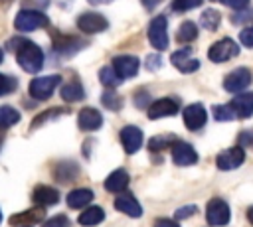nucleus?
I'll return each mask as SVG.
<instances>
[{
	"label": "nucleus",
	"instance_id": "obj_4",
	"mask_svg": "<svg viewBox=\"0 0 253 227\" xmlns=\"http://www.w3.org/2000/svg\"><path fill=\"white\" fill-rule=\"evenodd\" d=\"M148 41L156 51H164L168 47V20L166 16H154L148 24Z\"/></svg>",
	"mask_w": 253,
	"mask_h": 227
},
{
	"label": "nucleus",
	"instance_id": "obj_39",
	"mask_svg": "<svg viewBox=\"0 0 253 227\" xmlns=\"http://www.w3.org/2000/svg\"><path fill=\"white\" fill-rule=\"evenodd\" d=\"M134 105H136L138 109H142V107H148V105H150V95H148L146 91L142 93V89H140V91L134 95Z\"/></svg>",
	"mask_w": 253,
	"mask_h": 227
},
{
	"label": "nucleus",
	"instance_id": "obj_35",
	"mask_svg": "<svg viewBox=\"0 0 253 227\" xmlns=\"http://www.w3.org/2000/svg\"><path fill=\"white\" fill-rule=\"evenodd\" d=\"M202 2H204V0H174V2H172V10H174V12H188V10H192V8L202 6Z\"/></svg>",
	"mask_w": 253,
	"mask_h": 227
},
{
	"label": "nucleus",
	"instance_id": "obj_6",
	"mask_svg": "<svg viewBox=\"0 0 253 227\" xmlns=\"http://www.w3.org/2000/svg\"><path fill=\"white\" fill-rule=\"evenodd\" d=\"M239 55V45L231 39V38H223L219 41H215L210 49H208V57L210 61L213 63H223V61H229L231 57Z\"/></svg>",
	"mask_w": 253,
	"mask_h": 227
},
{
	"label": "nucleus",
	"instance_id": "obj_44",
	"mask_svg": "<svg viewBox=\"0 0 253 227\" xmlns=\"http://www.w3.org/2000/svg\"><path fill=\"white\" fill-rule=\"evenodd\" d=\"M154 227H180L174 219H166V217H162V219H158L156 223H154Z\"/></svg>",
	"mask_w": 253,
	"mask_h": 227
},
{
	"label": "nucleus",
	"instance_id": "obj_31",
	"mask_svg": "<svg viewBox=\"0 0 253 227\" xmlns=\"http://www.w3.org/2000/svg\"><path fill=\"white\" fill-rule=\"evenodd\" d=\"M101 103H103V107H107L109 111H121V107H123V99L117 95V91H105L103 93V97H101Z\"/></svg>",
	"mask_w": 253,
	"mask_h": 227
},
{
	"label": "nucleus",
	"instance_id": "obj_26",
	"mask_svg": "<svg viewBox=\"0 0 253 227\" xmlns=\"http://www.w3.org/2000/svg\"><path fill=\"white\" fill-rule=\"evenodd\" d=\"M196 38H198V26H196L194 22H190V20L182 22L180 28H178V32H176V39H178L180 43H190V41H194Z\"/></svg>",
	"mask_w": 253,
	"mask_h": 227
},
{
	"label": "nucleus",
	"instance_id": "obj_16",
	"mask_svg": "<svg viewBox=\"0 0 253 227\" xmlns=\"http://www.w3.org/2000/svg\"><path fill=\"white\" fill-rule=\"evenodd\" d=\"M180 111L178 103L170 97H164V99H158L154 103L148 105V118H162V116H172Z\"/></svg>",
	"mask_w": 253,
	"mask_h": 227
},
{
	"label": "nucleus",
	"instance_id": "obj_37",
	"mask_svg": "<svg viewBox=\"0 0 253 227\" xmlns=\"http://www.w3.org/2000/svg\"><path fill=\"white\" fill-rule=\"evenodd\" d=\"M239 41L245 47H253V26H247L245 30L239 32Z\"/></svg>",
	"mask_w": 253,
	"mask_h": 227
},
{
	"label": "nucleus",
	"instance_id": "obj_48",
	"mask_svg": "<svg viewBox=\"0 0 253 227\" xmlns=\"http://www.w3.org/2000/svg\"><path fill=\"white\" fill-rule=\"evenodd\" d=\"M2 61H4V51L0 49V63H2Z\"/></svg>",
	"mask_w": 253,
	"mask_h": 227
},
{
	"label": "nucleus",
	"instance_id": "obj_10",
	"mask_svg": "<svg viewBox=\"0 0 253 227\" xmlns=\"http://www.w3.org/2000/svg\"><path fill=\"white\" fill-rule=\"evenodd\" d=\"M85 43L87 41H83V39H79V38H75V36H67V34H55L53 36V49L61 55V57H69V55H73V53H77L79 49H83L85 47Z\"/></svg>",
	"mask_w": 253,
	"mask_h": 227
},
{
	"label": "nucleus",
	"instance_id": "obj_9",
	"mask_svg": "<svg viewBox=\"0 0 253 227\" xmlns=\"http://www.w3.org/2000/svg\"><path fill=\"white\" fill-rule=\"evenodd\" d=\"M251 79L253 77H251V71L247 67H237V69H233L231 73L225 75L223 89L229 91V93H239V91H243L251 85Z\"/></svg>",
	"mask_w": 253,
	"mask_h": 227
},
{
	"label": "nucleus",
	"instance_id": "obj_5",
	"mask_svg": "<svg viewBox=\"0 0 253 227\" xmlns=\"http://www.w3.org/2000/svg\"><path fill=\"white\" fill-rule=\"evenodd\" d=\"M229 217H231V211H229V205L221 199V197H213L210 199L208 207H206V219L211 227H223L229 223Z\"/></svg>",
	"mask_w": 253,
	"mask_h": 227
},
{
	"label": "nucleus",
	"instance_id": "obj_28",
	"mask_svg": "<svg viewBox=\"0 0 253 227\" xmlns=\"http://www.w3.org/2000/svg\"><path fill=\"white\" fill-rule=\"evenodd\" d=\"M16 122H20V113L14 107H0V128H10Z\"/></svg>",
	"mask_w": 253,
	"mask_h": 227
},
{
	"label": "nucleus",
	"instance_id": "obj_25",
	"mask_svg": "<svg viewBox=\"0 0 253 227\" xmlns=\"http://www.w3.org/2000/svg\"><path fill=\"white\" fill-rule=\"evenodd\" d=\"M61 99L67 101V103H75V101H81L85 97V91H83V85L77 83V81H69L65 85H61Z\"/></svg>",
	"mask_w": 253,
	"mask_h": 227
},
{
	"label": "nucleus",
	"instance_id": "obj_51",
	"mask_svg": "<svg viewBox=\"0 0 253 227\" xmlns=\"http://www.w3.org/2000/svg\"><path fill=\"white\" fill-rule=\"evenodd\" d=\"M24 227H30V225H24Z\"/></svg>",
	"mask_w": 253,
	"mask_h": 227
},
{
	"label": "nucleus",
	"instance_id": "obj_21",
	"mask_svg": "<svg viewBox=\"0 0 253 227\" xmlns=\"http://www.w3.org/2000/svg\"><path fill=\"white\" fill-rule=\"evenodd\" d=\"M128 180H130V178H128L126 170L117 168L115 172H111V174L107 176V180H105V189H107V191H113V193H121L123 189H126Z\"/></svg>",
	"mask_w": 253,
	"mask_h": 227
},
{
	"label": "nucleus",
	"instance_id": "obj_12",
	"mask_svg": "<svg viewBox=\"0 0 253 227\" xmlns=\"http://www.w3.org/2000/svg\"><path fill=\"white\" fill-rule=\"evenodd\" d=\"M119 138H121V144L123 148L126 150V154H134L140 146H142V130L138 126H132V124H126L121 128L119 132Z\"/></svg>",
	"mask_w": 253,
	"mask_h": 227
},
{
	"label": "nucleus",
	"instance_id": "obj_33",
	"mask_svg": "<svg viewBox=\"0 0 253 227\" xmlns=\"http://www.w3.org/2000/svg\"><path fill=\"white\" fill-rule=\"evenodd\" d=\"M16 87H18V79L16 77L0 73V97L10 95L12 91H16Z\"/></svg>",
	"mask_w": 253,
	"mask_h": 227
},
{
	"label": "nucleus",
	"instance_id": "obj_20",
	"mask_svg": "<svg viewBox=\"0 0 253 227\" xmlns=\"http://www.w3.org/2000/svg\"><path fill=\"white\" fill-rule=\"evenodd\" d=\"M229 107L233 109L235 116L239 118H249L253 114V93H239L231 103Z\"/></svg>",
	"mask_w": 253,
	"mask_h": 227
},
{
	"label": "nucleus",
	"instance_id": "obj_38",
	"mask_svg": "<svg viewBox=\"0 0 253 227\" xmlns=\"http://www.w3.org/2000/svg\"><path fill=\"white\" fill-rule=\"evenodd\" d=\"M144 65H146V69H148V71H158V69L162 67V59H160V55L152 53V55H148V57H146Z\"/></svg>",
	"mask_w": 253,
	"mask_h": 227
},
{
	"label": "nucleus",
	"instance_id": "obj_18",
	"mask_svg": "<svg viewBox=\"0 0 253 227\" xmlns=\"http://www.w3.org/2000/svg\"><path fill=\"white\" fill-rule=\"evenodd\" d=\"M115 209L121 211V213H125V215H128V217H140V215H142L140 203H138L136 197L130 195V193H121V195H117V199H115Z\"/></svg>",
	"mask_w": 253,
	"mask_h": 227
},
{
	"label": "nucleus",
	"instance_id": "obj_40",
	"mask_svg": "<svg viewBox=\"0 0 253 227\" xmlns=\"http://www.w3.org/2000/svg\"><path fill=\"white\" fill-rule=\"evenodd\" d=\"M198 211V207L196 205H186V207H180L178 211H176V219H186V217H190V215H194Z\"/></svg>",
	"mask_w": 253,
	"mask_h": 227
},
{
	"label": "nucleus",
	"instance_id": "obj_14",
	"mask_svg": "<svg viewBox=\"0 0 253 227\" xmlns=\"http://www.w3.org/2000/svg\"><path fill=\"white\" fill-rule=\"evenodd\" d=\"M172 160L176 166H190L198 162V154L194 150V146H190L188 142L176 140L172 144Z\"/></svg>",
	"mask_w": 253,
	"mask_h": 227
},
{
	"label": "nucleus",
	"instance_id": "obj_3",
	"mask_svg": "<svg viewBox=\"0 0 253 227\" xmlns=\"http://www.w3.org/2000/svg\"><path fill=\"white\" fill-rule=\"evenodd\" d=\"M59 85H61V77L59 75H43V77H36V79L30 81L28 93L36 101H47Z\"/></svg>",
	"mask_w": 253,
	"mask_h": 227
},
{
	"label": "nucleus",
	"instance_id": "obj_8",
	"mask_svg": "<svg viewBox=\"0 0 253 227\" xmlns=\"http://www.w3.org/2000/svg\"><path fill=\"white\" fill-rule=\"evenodd\" d=\"M111 67L115 69V73L125 81V79H132L136 77L138 69H140V59L136 55H117L113 57V63Z\"/></svg>",
	"mask_w": 253,
	"mask_h": 227
},
{
	"label": "nucleus",
	"instance_id": "obj_11",
	"mask_svg": "<svg viewBox=\"0 0 253 227\" xmlns=\"http://www.w3.org/2000/svg\"><path fill=\"white\" fill-rule=\"evenodd\" d=\"M243 160H245V150L241 146H233V148H227V150L219 152L217 158H215V164H217L219 170L227 172V170L239 168L243 164Z\"/></svg>",
	"mask_w": 253,
	"mask_h": 227
},
{
	"label": "nucleus",
	"instance_id": "obj_30",
	"mask_svg": "<svg viewBox=\"0 0 253 227\" xmlns=\"http://www.w3.org/2000/svg\"><path fill=\"white\" fill-rule=\"evenodd\" d=\"M176 142V136H172V134H162V136H154V138H150V142H148V150H152V152H160V150H164V148H168V146H172Z\"/></svg>",
	"mask_w": 253,
	"mask_h": 227
},
{
	"label": "nucleus",
	"instance_id": "obj_49",
	"mask_svg": "<svg viewBox=\"0 0 253 227\" xmlns=\"http://www.w3.org/2000/svg\"><path fill=\"white\" fill-rule=\"evenodd\" d=\"M0 223H2V209H0Z\"/></svg>",
	"mask_w": 253,
	"mask_h": 227
},
{
	"label": "nucleus",
	"instance_id": "obj_24",
	"mask_svg": "<svg viewBox=\"0 0 253 227\" xmlns=\"http://www.w3.org/2000/svg\"><path fill=\"white\" fill-rule=\"evenodd\" d=\"M103 219H105V211H103L101 207H97V205L87 207V209L77 217L79 225H83V227H95V225L103 223Z\"/></svg>",
	"mask_w": 253,
	"mask_h": 227
},
{
	"label": "nucleus",
	"instance_id": "obj_46",
	"mask_svg": "<svg viewBox=\"0 0 253 227\" xmlns=\"http://www.w3.org/2000/svg\"><path fill=\"white\" fill-rule=\"evenodd\" d=\"M89 4H93V6H103V4H111V2H115V0H87Z\"/></svg>",
	"mask_w": 253,
	"mask_h": 227
},
{
	"label": "nucleus",
	"instance_id": "obj_22",
	"mask_svg": "<svg viewBox=\"0 0 253 227\" xmlns=\"http://www.w3.org/2000/svg\"><path fill=\"white\" fill-rule=\"evenodd\" d=\"M59 191L55 188H49V186H38L34 189V201L36 205H42V207H51L59 201Z\"/></svg>",
	"mask_w": 253,
	"mask_h": 227
},
{
	"label": "nucleus",
	"instance_id": "obj_19",
	"mask_svg": "<svg viewBox=\"0 0 253 227\" xmlns=\"http://www.w3.org/2000/svg\"><path fill=\"white\" fill-rule=\"evenodd\" d=\"M43 219V207L42 205H36V207H30L22 213H14L10 217V225H18V227H24V225H36Z\"/></svg>",
	"mask_w": 253,
	"mask_h": 227
},
{
	"label": "nucleus",
	"instance_id": "obj_29",
	"mask_svg": "<svg viewBox=\"0 0 253 227\" xmlns=\"http://www.w3.org/2000/svg\"><path fill=\"white\" fill-rule=\"evenodd\" d=\"M99 81H101L107 89H115L123 79L115 73V69H113L111 65H105V67H101V69H99Z\"/></svg>",
	"mask_w": 253,
	"mask_h": 227
},
{
	"label": "nucleus",
	"instance_id": "obj_27",
	"mask_svg": "<svg viewBox=\"0 0 253 227\" xmlns=\"http://www.w3.org/2000/svg\"><path fill=\"white\" fill-rule=\"evenodd\" d=\"M219 22H221V14H219L217 10H213V8L204 10L202 16H200L202 28H206V30H210V32H215V30L219 28Z\"/></svg>",
	"mask_w": 253,
	"mask_h": 227
},
{
	"label": "nucleus",
	"instance_id": "obj_1",
	"mask_svg": "<svg viewBox=\"0 0 253 227\" xmlns=\"http://www.w3.org/2000/svg\"><path fill=\"white\" fill-rule=\"evenodd\" d=\"M10 51L16 55L18 65L26 71V73H38L43 67V51L38 43H34L32 39L26 38H12L8 41Z\"/></svg>",
	"mask_w": 253,
	"mask_h": 227
},
{
	"label": "nucleus",
	"instance_id": "obj_7",
	"mask_svg": "<svg viewBox=\"0 0 253 227\" xmlns=\"http://www.w3.org/2000/svg\"><path fill=\"white\" fill-rule=\"evenodd\" d=\"M75 24L83 34H101L109 28V20L99 12H83Z\"/></svg>",
	"mask_w": 253,
	"mask_h": 227
},
{
	"label": "nucleus",
	"instance_id": "obj_42",
	"mask_svg": "<svg viewBox=\"0 0 253 227\" xmlns=\"http://www.w3.org/2000/svg\"><path fill=\"white\" fill-rule=\"evenodd\" d=\"M219 2L225 4V6H229V8H233V10H243L249 4V0H219Z\"/></svg>",
	"mask_w": 253,
	"mask_h": 227
},
{
	"label": "nucleus",
	"instance_id": "obj_2",
	"mask_svg": "<svg viewBox=\"0 0 253 227\" xmlns=\"http://www.w3.org/2000/svg\"><path fill=\"white\" fill-rule=\"evenodd\" d=\"M45 26H49V18L40 10L24 8L14 18V28L20 30V32H34V30H40V28H45Z\"/></svg>",
	"mask_w": 253,
	"mask_h": 227
},
{
	"label": "nucleus",
	"instance_id": "obj_43",
	"mask_svg": "<svg viewBox=\"0 0 253 227\" xmlns=\"http://www.w3.org/2000/svg\"><path fill=\"white\" fill-rule=\"evenodd\" d=\"M237 140H239V144H245V146H253V130H243V132H239Z\"/></svg>",
	"mask_w": 253,
	"mask_h": 227
},
{
	"label": "nucleus",
	"instance_id": "obj_47",
	"mask_svg": "<svg viewBox=\"0 0 253 227\" xmlns=\"http://www.w3.org/2000/svg\"><path fill=\"white\" fill-rule=\"evenodd\" d=\"M247 219H249V223L253 225V207H249V209H247Z\"/></svg>",
	"mask_w": 253,
	"mask_h": 227
},
{
	"label": "nucleus",
	"instance_id": "obj_15",
	"mask_svg": "<svg viewBox=\"0 0 253 227\" xmlns=\"http://www.w3.org/2000/svg\"><path fill=\"white\" fill-rule=\"evenodd\" d=\"M170 61H172V65H174L178 71H182V73H192V71L200 69V61L192 57V51H190L188 47L174 51V53L170 55Z\"/></svg>",
	"mask_w": 253,
	"mask_h": 227
},
{
	"label": "nucleus",
	"instance_id": "obj_34",
	"mask_svg": "<svg viewBox=\"0 0 253 227\" xmlns=\"http://www.w3.org/2000/svg\"><path fill=\"white\" fill-rule=\"evenodd\" d=\"M235 116L233 109L229 105H215L213 107V118L219 120V122H225V120H231Z\"/></svg>",
	"mask_w": 253,
	"mask_h": 227
},
{
	"label": "nucleus",
	"instance_id": "obj_45",
	"mask_svg": "<svg viewBox=\"0 0 253 227\" xmlns=\"http://www.w3.org/2000/svg\"><path fill=\"white\" fill-rule=\"evenodd\" d=\"M140 2H142V6H144L146 10H152V8H156L162 0H140Z\"/></svg>",
	"mask_w": 253,
	"mask_h": 227
},
{
	"label": "nucleus",
	"instance_id": "obj_36",
	"mask_svg": "<svg viewBox=\"0 0 253 227\" xmlns=\"http://www.w3.org/2000/svg\"><path fill=\"white\" fill-rule=\"evenodd\" d=\"M42 227H69V219L65 215H53L42 223Z\"/></svg>",
	"mask_w": 253,
	"mask_h": 227
},
{
	"label": "nucleus",
	"instance_id": "obj_41",
	"mask_svg": "<svg viewBox=\"0 0 253 227\" xmlns=\"http://www.w3.org/2000/svg\"><path fill=\"white\" fill-rule=\"evenodd\" d=\"M249 20H253V10H241V14H235L233 16V22L235 24H243V22H249Z\"/></svg>",
	"mask_w": 253,
	"mask_h": 227
},
{
	"label": "nucleus",
	"instance_id": "obj_13",
	"mask_svg": "<svg viewBox=\"0 0 253 227\" xmlns=\"http://www.w3.org/2000/svg\"><path fill=\"white\" fill-rule=\"evenodd\" d=\"M208 120V113L200 103H192L184 109V124L188 130H200Z\"/></svg>",
	"mask_w": 253,
	"mask_h": 227
},
{
	"label": "nucleus",
	"instance_id": "obj_23",
	"mask_svg": "<svg viewBox=\"0 0 253 227\" xmlns=\"http://www.w3.org/2000/svg\"><path fill=\"white\" fill-rule=\"evenodd\" d=\"M65 201H67V205H69L71 209H81V207H85V205H89V203L93 201V191L87 189V188L71 189V191L67 193Z\"/></svg>",
	"mask_w": 253,
	"mask_h": 227
},
{
	"label": "nucleus",
	"instance_id": "obj_32",
	"mask_svg": "<svg viewBox=\"0 0 253 227\" xmlns=\"http://www.w3.org/2000/svg\"><path fill=\"white\" fill-rule=\"evenodd\" d=\"M65 113H67V111H63V109H51V111H43L42 114H38V116L34 118V122H32V126H30V130H34V128L42 126L43 122H47V120H51V118H57V116L65 114Z\"/></svg>",
	"mask_w": 253,
	"mask_h": 227
},
{
	"label": "nucleus",
	"instance_id": "obj_50",
	"mask_svg": "<svg viewBox=\"0 0 253 227\" xmlns=\"http://www.w3.org/2000/svg\"><path fill=\"white\" fill-rule=\"evenodd\" d=\"M0 146H2V138H0Z\"/></svg>",
	"mask_w": 253,
	"mask_h": 227
},
{
	"label": "nucleus",
	"instance_id": "obj_17",
	"mask_svg": "<svg viewBox=\"0 0 253 227\" xmlns=\"http://www.w3.org/2000/svg\"><path fill=\"white\" fill-rule=\"evenodd\" d=\"M77 124H79V128L85 130V132L99 130L101 124H103V114H101L97 109L85 107V109H81V113H79V116H77Z\"/></svg>",
	"mask_w": 253,
	"mask_h": 227
}]
</instances>
